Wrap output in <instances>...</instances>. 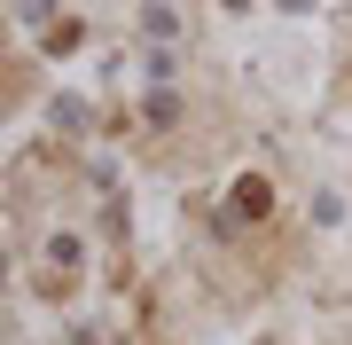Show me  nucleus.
Returning a JSON list of instances; mask_svg holds the SVG:
<instances>
[{
	"instance_id": "f257e3e1",
	"label": "nucleus",
	"mask_w": 352,
	"mask_h": 345,
	"mask_svg": "<svg viewBox=\"0 0 352 345\" xmlns=\"http://www.w3.org/2000/svg\"><path fill=\"white\" fill-rule=\"evenodd\" d=\"M266 205H274V189H266L258 173H243V180H235V212H243V220H258Z\"/></svg>"
}]
</instances>
